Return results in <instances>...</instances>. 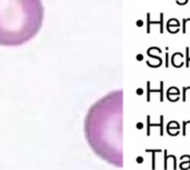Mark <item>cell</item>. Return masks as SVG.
Here are the masks:
<instances>
[{"label":"cell","instance_id":"6da1fadb","mask_svg":"<svg viewBox=\"0 0 190 170\" xmlns=\"http://www.w3.org/2000/svg\"><path fill=\"white\" fill-rule=\"evenodd\" d=\"M44 17L41 0H0V46L27 44L41 29Z\"/></svg>","mask_w":190,"mask_h":170},{"label":"cell","instance_id":"7a4b0ae2","mask_svg":"<svg viewBox=\"0 0 190 170\" xmlns=\"http://www.w3.org/2000/svg\"><path fill=\"white\" fill-rule=\"evenodd\" d=\"M115 94L100 99L89 109L85 120V135L92 150L105 160L116 163L113 137L111 131L115 124V113L120 110V97Z\"/></svg>","mask_w":190,"mask_h":170},{"label":"cell","instance_id":"3957f363","mask_svg":"<svg viewBox=\"0 0 190 170\" xmlns=\"http://www.w3.org/2000/svg\"><path fill=\"white\" fill-rule=\"evenodd\" d=\"M163 121H164V117L162 114L160 116V122L159 123H152L150 121V116H147V136H150L151 133V127H159L160 128V136L162 137L164 133V129H163Z\"/></svg>","mask_w":190,"mask_h":170},{"label":"cell","instance_id":"277c9868","mask_svg":"<svg viewBox=\"0 0 190 170\" xmlns=\"http://www.w3.org/2000/svg\"><path fill=\"white\" fill-rule=\"evenodd\" d=\"M163 86H164V82L163 81H160V89H151V87H150V81H148L147 82V101H150V94L151 92H158V94H160V101L162 102L163 100H164V94H163Z\"/></svg>","mask_w":190,"mask_h":170},{"label":"cell","instance_id":"5b68a950","mask_svg":"<svg viewBox=\"0 0 190 170\" xmlns=\"http://www.w3.org/2000/svg\"><path fill=\"white\" fill-rule=\"evenodd\" d=\"M183 55L181 52H176L175 55H172L171 57V64L175 67H181L183 66V61H182Z\"/></svg>","mask_w":190,"mask_h":170},{"label":"cell","instance_id":"8992f818","mask_svg":"<svg viewBox=\"0 0 190 170\" xmlns=\"http://www.w3.org/2000/svg\"><path fill=\"white\" fill-rule=\"evenodd\" d=\"M146 152H150L152 155V167H151V169L154 170L156 169V152H162V150L161 149H152V150L146 149Z\"/></svg>","mask_w":190,"mask_h":170},{"label":"cell","instance_id":"52a82bcc","mask_svg":"<svg viewBox=\"0 0 190 170\" xmlns=\"http://www.w3.org/2000/svg\"><path fill=\"white\" fill-rule=\"evenodd\" d=\"M151 25H160V33H163V12L160 13V20L159 21H151Z\"/></svg>","mask_w":190,"mask_h":170},{"label":"cell","instance_id":"ba28073f","mask_svg":"<svg viewBox=\"0 0 190 170\" xmlns=\"http://www.w3.org/2000/svg\"><path fill=\"white\" fill-rule=\"evenodd\" d=\"M179 129L180 128V126H179V123L177 122V121H170V122L168 123V126H167V129Z\"/></svg>","mask_w":190,"mask_h":170},{"label":"cell","instance_id":"9c48e42d","mask_svg":"<svg viewBox=\"0 0 190 170\" xmlns=\"http://www.w3.org/2000/svg\"><path fill=\"white\" fill-rule=\"evenodd\" d=\"M150 12L147 13V33H150V26H151V20H150Z\"/></svg>","mask_w":190,"mask_h":170},{"label":"cell","instance_id":"30bf717a","mask_svg":"<svg viewBox=\"0 0 190 170\" xmlns=\"http://www.w3.org/2000/svg\"><path fill=\"white\" fill-rule=\"evenodd\" d=\"M179 168L181 170H187L190 169V161H186V162H181L179 165Z\"/></svg>","mask_w":190,"mask_h":170},{"label":"cell","instance_id":"8fae6325","mask_svg":"<svg viewBox=\"0 0 190 170\" xmlns=\"http://www.w3.org/2000/svg\"><path fill=\"white\" fill-rule=\"evenodd\" d=\"M167 132L170 135V136H177L179 135V129H167Z\"/></svg>","mask_w":190,"mask_h":170},{"label":"cell","instance_id":"7c38bea8","mask_svg":"<svg viewBox=\"0 0 190 170\" xmlns=\"http://www.w3.org/2000/svg\"><path fill=\"white\" fill-rule=\"evenodd\" d=\"M181 162H186V161H190V156L189 155H183L180 157Z\"/></svg>","mask_w":190,"mask_h":170},{"label":"cell","instance_id":"4fadbf2b","mask_svg":"<svg viewBox=\"0 0 190 170\" xmlns=\"http://www.w3.org/2000/svg\"><path fill=\"white\" fill-rule=\"evenodd\" d=\"M168 59H169V54H168V52H166V64H164V65H166L167 68L169 67V60H168Z\"/></svg>","mask_w":190,"mask_h":170},{"label":"cell","instance_id":"5bb4252c","mask_svg":"<svg viewBox=\"0 0 190 170\" xmlns=\"http://www.w3.org/2000/svg\"><path fill=\"white\" fill-rule=\"evenodd\" d=\"M137 26H138V27H141V26H144V22H142L141 20H139V21H137Z\"/></svg>","mask_w":190,"mask_h":170},{"label":"cell","instance_id":"9a60e30c","mask_svg":"<svg viewBox=\"0 0 190 170\" xmlns=\"http://www.w3.org/2000/svg\"><path fill=\"white\" fill-rule=\"evenodd\" d=\"M137 162H144V158L142 157H138L137 158Z\"/></svg>","mask_w":190,"mask_h":170},{"label":"cell","instance_id":"2e32d148","mask_svg":"<svg viewBox=\"0 0 190 170\" xmlns=\"http://www.w3.org/2000/svg\"><path fill=\"white\" fill-rule=\"evenodd\" d=\"M189 64H190V57L189 58H188V60H187V61H186V64H185V66L187 67V68H188V67H189Z\"/></svg>","mask_w":190,"mask_h":170},{"label":"cell","instance_id":"e0dca14e","mask_svg":"<svg viewBox=\"0 0 190 170\" xmlns=\"http://www.w3.org/2000/svg\"><path fill=\"white\" fill-rule=\"evenodd\" d=\"M142 127H144V124H142V123H141V122L137 123V128H139V129H141V128H142Z\"/></svg>","mask_w":190,"mask_h":170},{"label":"cell","instance_id":"ac0fdd59","mask_svg":"<svg viewBox=\"0 0 190 170\" xmlns=\"http://www.w3.org/2000/svg\"><path fill=\"white\" fill-rule=\"evenodd\" d=\"M137 59L140 61V60H142V59H144V56H142V55H139V56H137Z\"/></svg>","mask_w":190,"mask_h":170},{"label":"cell","instance_id":"d6986e66","mask_svg":"<svg viewBox=\"0 0 190 170\" xmlns=\"http://www.w3.org/2000/svg\"><path fill=\"white\" fill-rule=\"evenodd\" d=\"M137 94H144V90H142V89H139V90H137Z\"/></svg>","mask_w":190,"mask_h":170}]
</instances>
